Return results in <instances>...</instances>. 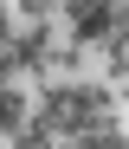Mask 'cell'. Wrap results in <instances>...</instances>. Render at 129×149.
<instances>
[{
    "mask_svg": "<svg viewBox=\"0 0 129 149\" xmlns=\"http://www.w3.org/2000/svg\"><path fill=\"white\" fill-rule=\"evenodd\" d=\"M116 33V7H58V39L65 45H103Z\"/></svg>",
    "mask_w": 129,
    "mask_h": 149,
    "instance_id": "obj_1",
    "label": "cell"
},
{
    "mask_svg": "<svg viewBox=\"0 0 129 149\" xmlns=\"http://www.w3.org/2000/svg\"><path fill=\"white\" fill-rule=\"evenodd\" d=\"M71 78H84V52L65 45V39H52V52L39 58V78L32 84H71Z\"/></svg>",
    "mask_w": 129,
    "mask_h": 149,
    "instance_id": "obj_2",
    "label": "cell"
},
{
    "mask_svg": "<svg viewBox=\"0 0 129 149\" xmlns=\"http://www.w3.org/2000/svg\"><path fill=\"white\" fill-rule=\"evenodd\" d=\"M97 52H103V84H110V91H123V78H129V39H123V33H110Z\"/></svg>",
    "mask_w": 129,
    "mask_h": 149,
    "instance_id": "obj_3",
    "label": "cell"
},
{
    "mask_svg": "<svg viewBox=\"0 0 129 149\" xmlns=\"http://www.w3.org/2000/svg\"><path fill=\"white\" fill-rule=\"evenodd\" d=\"M7 143H13V149H52V136L39 130V123H32V117H26V123H19V130H13Z\"/></svg>",
    "mask_w": 129,
    "mask_h": 149,
    "instance_id": "obj_4",
    "label": "cell"
},
{
    "mask_svg": "<svg viewBox=\"0 0 129 149\" xmlns=\"http://www.w3.org/2000/svg\"><path fill=\"white\" fill-rule=\"evenodd\" d=\"M7 39H13V13L0 7V45H7Z\"/></svg>",
    "mask_w": 129,
    "mask_h": 149,
    "instance_id": "obj_5",
    "label": "cell"
}]
</instances>
